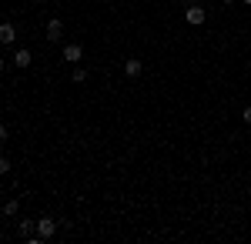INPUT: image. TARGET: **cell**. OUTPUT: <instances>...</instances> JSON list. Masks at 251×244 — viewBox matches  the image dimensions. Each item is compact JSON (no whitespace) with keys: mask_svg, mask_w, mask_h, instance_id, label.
I'll list each match as a JSON object with an SVG mask.
<instances>
[{"mask_svg":"<svg viewBox=\"0 0 251 244\" xmlns=\"http://www.w3.org/2000/svg\"><path fill=\"white\" fill-rule=\"evenodd\" d=\"M80 57H84V47L80 44H64V60L67 64H80Z\"/></svg>","mask_w":251,"mask_h":244,"instance_id":"4","label":"cell"},{"mask_svg":"<svg viewBox=\"0 0 251 244\" xmlns=\"http://www.w3.org/2000/svg\"><path fill=\"white\" fill-rule=\"evenodd\" d=\"M57 221H54V218H47V214H44V218H37V238L40 241H50V238H54V234H57Z\"/></svg>","mask_w":251,"mask_h":244,"instance_id":"1","label":"cell"},{"mask_svg":"<svg viewBox=\"0 0 251 244\" xmlns=\"http://www.w3.org/2000/svg\"><path fill=\"white\" fill-rule=\"evenodd\" d=\"M0 204H3V191H0Z\"/></svg>","mask_w":251,"mask_h":244,"instance_id":"15","label":"cell"},{"mask_svg":"<svg viewBox=\"0 0 251 244\" xmlns=\"http://www.w3.org/2000/svg\"><path fill=\"white\" fill-rule=\"evenodd\" d=\"M124 74L127 77H141L144 74V64H141L137 57H127V60H124Z\"/></svg>","mask_w":251,"mask_h":244,"instance_id":"6","label":"cell"},{"mask_svg":"<svg viewBox=\"0 0 251 244\" xmlns=\"http://www.w3.org/2000/svg\"><path fill=\"white\" fill-rule=\"evenodd\" d=\"M221 3H234V0H221Z\"/></svg>","mask_w":251,"mask_h":244,"instance_id":"16","label":"cell"},{"mask_svg":"<svg viewBox=\"0 0 251 244\" xmlns=\"http://www.w3.org/2000/svg\"><path fill=\"white\" fill-rule=\"evenodd\" d=\"M34 3H40V0H34Z\"/></svg>","mask_w":251,"mask_h":244,"instance_id":"18","label":"cell"},{"mask_svg":"<svg viewBox=\"0 0 251 244\" xmlns=\"http://www.w3.org/2000/svg\"><path fill=\"white\" fill-rule=\"evenodd\" d=\"M241 121H245V124H251V107H245V111H241Z\"/></svg>","mask_w":251,"mask_h":244,"instance_id":"13","label":"cell"},{"mask_svg":"<svg viewBox=\"0 0 251 244\" xmlns=\"http://www.w3.org/2000/svg\"><path fill=\"white\" fill-rule=\"evenodd\" d=\"M184 20H188V24H191V27H201V24H204V20H208V10H204V7H201V3H191V7H188V10H184Z\"/></svg>","mask_w":251,"mask_h":244,"instance_id":"2","label":"cell"},{"mask_svg":"<svg viewBox=\"0 0 251 244\" xmlns=\"http://www.w3.org/2000/svg\"><path fill=\"white\" fill-rule=\"evenodd\" d=\"M30 64H34V54L27 47H20L17 54H14V67H30Z\"/></svg>","mask_w":251,"mask_h":244,"instance_id":"8","label":"cell"},{"mask_svg":"<svg viewBox=\"0 0 251 244\" xmlns=\"http://www.w3.org/2000/svg\"><path fill=\"white\" fill-rule=\"evenodd\" d=\"M245 3H248V7H251V0H245Z\"/></svg>","mask_w":251,"mask_h":244,"instance_id":"17","label":"cell"},{"mask_svg":"<svg viewBox=\"0 0 251 244\" xmlns=\"http://www.w3.org/2000/svg\"><path fill=\"white\" fill-rule=\"evenodd\" d=\"M14 40H17V27L3 20V24H0V44H14Z\"/></svg>","mask_w":251,"mask_h":244,"instance_id":"7","label":"cell"},{"mask_svg":"<svg viewBox=\"0 0 251 244\" xmlns=\"http://www.w3.org/2000/svg\"><path fill=\"white\" fill-rule=\"evenodd\" d=\"M3 67H7V60H3V57H0V71H3Z\"/></svg>","mask_w":251,"mask_h":244,"instance_id":"14","label":"cell"},{"mask_svg":"<svg viewBox=\"0 0 251 244\" xmlns=\"http://www.w3.org/2000/svg\"><path fill=\"white\" fill-rule=\"evenodd\" d=\"M17 234H20V238H27V241H30V238L37 234V221H30V218H24V221L17 224Z\"/></svg>","mask_w":251,"mask_h":244,"instance_id":"5","label":"cell"},{"mask_svg":"<svg viewBox=\"0 0 251 244\" xmlns=\"http://www.w3.org/2000/svg\"><path fill=\"white\" fill-rule=\"evenodd\" d=\"M7 141H10V127H7V124H0V144H7Z\"/></svg>","mask_w":251,"mask_h":244,"instance_id":"12","label":"cell"},{"mask_svg":"<svg viewBox=\"0 0 251 244\" xmlns=\"http://www.w3.org/2000/svg\"><path fill=\"white\" fill-rule=\"evenodd\" d=\"M74 84H84V80H87V67H74Z\"/></svg>","mask_w":251,"mask_h":244,"instance_id":"10","label":"cell"},{"mask_svg":"<svg viewBox=\"0 0 251 244\" xmlns=\"http://www.w3.org/2000/svg\"><path fill=\"white\" fill-rule=\"evenodd\" d=\"M0 174H10V157L7 154H0Z\"/></svg>","mask_w":251,"mask_h":244,"instance_id":"11","label":"cell"},{"mask_svg":"<svg viewBox=\"0 0 251 244\" xmlns=\"http://www.w3.org/2000/svg\"><path fill=\"white\" fill-rule=\"evenodd\" d=\"M0 211H3V218H17L20 204H17V201H14V197H10V201H3V204H0Z\"/></svg>","mask_w":251,"mask_h":244,"instance_id":"9","label":"cell"},{"mask_svg":"<svg viewBox=\"0 0 251 244\" xmlns=\"http://www.w3.org/2000/svg\"><path fill=\"white\" fill-rule=\"evenodd\" d=\"M47 40H54V44H57V40H64V20H60V17H50V20H47Z\"/></svg>","mask_w":251,"mask_h":244,"instance_id":"3","label":"cell"}]
</instances>
